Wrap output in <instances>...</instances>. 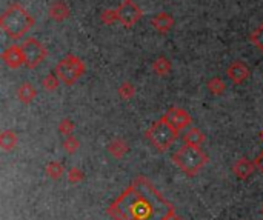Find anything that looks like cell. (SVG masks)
<instances>
[{
    "mask_svg": "<svg viewBox=\"0 0 263 220\" xmlns=\"http://www.w3.org/2000/svg\"><path fill=\"white\" fill-rule=\"evenodd\" d=\"M113 220H179L172 204L146 177H137L108 208Z\"/></svg>",
    "mask_w": 263,
    "mask_h": 220,
    "instance_id": "cell-1",
    "label": "cell"
},
{
    "mask_svg": "<svg viewBox=\"0 0 263 220\" xmlns=\"http://www.w3.org/2000/svg\"><path fill=\"white\" fill-rule=\"evenodd\" d=\"M34 26V17L20 5L11 3L0 17V28L11 39H20Z\"/></svg>",
    "mask_w": 263,
    "mask_h": 220,
    "instance_id": "cell-2",
    "label": "cell"
},
{
    "mask_svg": "<svg viewBox=\"0 0 263 220\" xmlns=\"http://www.w3.org/2000/svg\"><path fill=\"white\" fill-rule=\"evenodd\" d=\"M172 162L186 174L196 176L208 162V156L199 148L192 145H183L172 154Z\"/></svg>",
    "mask_w": 263,
    "mask_h": 220,
    "instance_id": "cell-3",
    "label": "cell"
},
{
    "mask_svg": "<svg viewBox=\"0 0 263 220\" xmlns=\"http://www.w3.org/2000/svg\"><path fill=\"white\" fill-rule=\"evenodd\" d=\"M179 131L165 119L157 120L145 131V137L155 146L160 153H165L171 148V145L177 140Z\"/></svg>",
    "mask_w": 263,
    "mask_h": 220,
    "instance_id": "cell-4",
    "label": "cell"
},
{
    "mask_svg": "<svg viewBox=\"0 0 263 220\" xmlns=\"http://www.w3.org/2000/svg\"><path fill=\"white\" fill-rule=\"evenodd\" d=\"M85 69H86L85 63L80 57L74 56V54H66V56L62 57L59 63L56 65L54 72L62 83L71 86L85 74Z\"/></svg>",
    "mask_w": 263,
    "mask_h": 220,
    "instance_id": "cell-5",
    "label": "cell"
},
{
    "mask_svg": "<svg viewBox=\"0 0 263 220\" xmlns=\"http://www.w3.org/2000/svg\"><path fill=\"white\" fill-rule=\"evenodd\" d=\"M23 56H25V66L29 69L37 68L46 57V48L34 37L26 39L22 43Z\"/></svg>",
    "mask_w": 263,
    "mask_h": 220,
    "instance_id": "cell-6",
    "label": "cell"
},
{
    "mask_svg": "<svg viewBox=\"0 0 263 220\" xmlns=\"http://www.w3.org/2000/svg\"><path fill=\"white\" fill-rule=\"evenodd\" d=\"M116 11H117V22L124 25L125 28L134 26L143 17V11L132 0H122Z\"/></svg>",
    "mask_w": 263,
    "mask_h": 220,
    "instance_id": "cell-7",
    "label": "cell"
},
{
    "mask_svg": "<svg viewBox=\"0 0 263 220\" xmlns=\"http://www.w3.org/2000/svg\"><path fill=\"white\" fill-rule=\"evenodd\" d=\"M162 119H165L169 125H172L177 131L185 130L186 126H189L192 123V117L188 114V111H185L183 108H179V106L169 108L168 111L163 114Z\"/></svg>",
    "mask_w": 263,
    "mask_h": 220,
    "instance_id": "cell-8",
    "label": "cell"
},
{
    "mask_svg": "<svg viewBox=\"0 0 263 220\" xmlns=\"http://www.w3.org/2000/svg\"><path fill=\"white\" fill-rule=\"evenodd\" d=\"M2 60L9 69H19L22 65H25V56H23V49L22 45H12L8 46L2 52Z\"/></svg>",
    "mask_w": 263,
    "mask_h": 220,
    "instance_id": "cell-9",
    "label": "cell"
},
{
    "mask_svg": "<svg viewBox=\"0 0 263 220\" xmlns=\"http://www.w3.org/2000/svg\"><path fill=\"white\" fill-rule=\"evenodd\" d=\"M251 74V71L250 68L245 65L242 60H234L230 66L226 68V76L228 79H230L233 83L236 85H240L243 83L245 80H247Z\"/></svg>",
    "mask_w": 263,
    "mask_h": 220,
    "instance_id": "cell-10",
    "label": "cell"
},
{
    "mask_svg": "<svg viewBox=\"0 0 263 220\" xmlns=\"http://www.w3.org/2000/svg\"><path fill=\"white\" fill-rule=\"evenodd\" d=\"M48 14L54 22H63L69 17V14H71V9H69L65 0H54V2L49 5Z\"/></svg>",
    "mask_w": 263,
    "mask_h": 220,
    "instance_id": "cell-11",
    "label": "cell"
},
{
    "mask_svg": "<svg viewBox=\"0 0 263 220\" xmlns=\"http://www.w3.org/2000/svg\"><path fill=\"white\" fill-rule=\"evenodd\" d=\"M256 170H257V168H256L254 162H251V160H248V159H245V157L239 159V160L233 165V173H234L240 180L250 179V177L254 174Z\"/></svg>",
    "mask_w": 263,
    "mask_h": 220,
    "instance_id": "cell-12",
    "label": "cell"
},
{
    "mask_svg": "<svg viewBox=\"0 0 263 220\" xmlns=\"http://www.w3.org/2000/svg\"><path fill=\"white\" fill-rule=\"evenodd\" d=\"M151 25L157 32L166 34L174 26V17L169 15L168 12H159L151 19Z\"/></svg>",
    "mask_w": 263,
    "mask_h": 220,
    "instance_id": "cell-13",
    "label": "cell"
},
{
    "mask_svg": "<svg viewBox=\"0 0 263 220\" xmlns=\"http://www.w3.org/2000/svg\"><path fill=\"white\" fill-rule=\"evenodd\" d=\"M36 96H37V89L29 82H25L17 88V99H19L23 105H29L34 99H36Z\"/></svg>",
    "mask_w": 263,
    "mask_h": 220,
    "instance_id": "cell-14",
    "label": "cell"
},
{
    "mask_svg": "<svg viewBox=\"0 0 263 220\" xmlns=\"http://www.w3.org/2000/svg\"><path fill=\"white\" fill-rule=\"evenodd\" d=\"M185 145H192V146H200L205 142V134L199 130V128H191L185 133L182 137Z\"/></svg>",
    "mask_w": 263,
    "mask_h": 220,
    "instance_id": "cell-15",
    "label": "cell"
},
{
    "mask_svg": "<svg viewBox=\"0 0 263 220\" xmlns=\"http://www.w3.org/2000/svg\"><path fill=\"white\" fill-rule=\"evenodd\" d=\"M108 153L111 156H114L116 159L124 157L128 153V143L125 140H122V139H116L108 145Z\"/></svg>",
    "mask_w": 263,
    "mask_h": 220,
    "instance_id": "cell-16",
    "label": "cell"
},
{
    "mask_svg": "<svg viewBox=\"0 0 263 220\" xmlns=\"http://www.w3.org/2000/svg\"><path fill=\"white\" fill-rule=\"evenodd\" d=\"M15 145H17V134L12 130H5L0 134V146L3 148V151L14 150Z\"/></svg>",
    "mask_w": 263,
    "mask_h": 220,
    "instance_id": "cell-17",
    "label": "cell"
},
{
    "mask_svg": "<svg viewBox=\"0 0 263 220\" xmlns=\"http://www.w3.org/2000/svg\"><path fill=\"white\" fill-rule=\"evenodd\" d=\"M151 68L157 76H166L168 72L171 71V62L166 57H159V59H155L152 62Z\"/></svg>",
    "mask_w": 263,
    "mask_h": 220,
    "instance_id": "cell-18",
    "label": "cell"
},
{
    "mask_svg": "<svg viewBox=\"0 0 263 220\" xmlns=\"http://www.w3.org/2000/svg\"><path fill=\"white\" fill-rule=\"evenodd\" d=\"M206 88H208V91L211 94L222 96L225 93V89H226V85H225V82L220 77H213V79H209L206 82Z\"/></svg>",
    "mask_w": 263,
    "mask_h": 220,
    "instance_id": "cell-19",
    "label": "cell"
},
{
    "mask_svg": "<svg viewBox=\"0 0 263 220\" xmlns=\"http://www.w3.org/2000/svg\"><path fill=\"white\" fill-rule=\"evenodd\" d=\"M45 171H46V176H48L49 179L57 180V179H60L62 174L65 173V168H63V165L59 163V162H49V163L46 165Z\"/></svg>",
    "mask_w": 263,
    "mask_h": 220,
    "instance_id": "cell-20",
    "label": "cell"
},
{
    "mask_svg": "<svg viewBox=\"0 0 263 220\" xmlns=\"http://www.w3.org/2000/svg\"><path fill=\"white\" fill-rule=\"evenodd\" d=\"M59 83H60V79L57 77V74L54 72V74H48L42 79V86L45 91H48V93H52V91H56L59 88Z\"/></svg>",
    "mask_w": 263,
    "mask_h": 220,
    "instance_id": "cell-21",
    "label": "cell"
},
{
    "mask_svg": "<svg viewBox=\"0 0 263 220\" xmlns=\"http://www.w3.org/2000/svg\"><path fill=\"white\" fill-rule=\"evenodd\" d=\"M117 94L120 99H124V100H130L134 94H135V86L131 83V82H124L119 89H117Z\"/></svg>",
    "mask_w": 263,
    "mask_h": 220,
    "instance_id": "cell-22",
    "label": "cell"
},
{
    "mask_svg": "<svg viewBox=\"0 0 263 220\" xmlns=\"http://www.w3.org/2000/svg\"><path fill=\"white\" fill-rule=\"evenodd\" d=\"M250 40H251V43H253L259 51L263 52V23L259 25V26L251 32Z\"/></svg>",
    "mask_w": 263,
    "mask_h": 220,
    "instance_id": "cell-23",
    "label": "cell"
},
{
    "mask_svg": "<svg viewBox=\"0 0 263 220\" xmlns=\"http://www.w3.org/2000/svg\"><path fill=\"white\" fill-rule=\"evenodd\" d=\"M74 128H76V125H74V122L71 120V119H62L60 120V123H59V133L62 134V136H73V131H74Z\"/></svg>",
    "mask_w": 263,
    "mask_h": 220,
    "instance_id": "cell-24",
    "label": "cell"
},
{
    "mask_svg": "<svg viewBox=\"0 0 263 220\" xmlns=\"http://www.w3.org/2000/svg\"><path fill=\"white\" fill-rule=\"evenodd\" d=\"M79 146H80V143H79V140L74 136H68L65 139V142H63V150L68 154H74L79 150Z\"/></svg>",
    "mask_w": 263,
    "mask_h": 220,
    "instance_id": "cell-25",
    "label": "cell"
},
{
    "mask_svg": "<svg viewBox=\"0 0 263 220\" xmlns=\"http://www.w3.org/2000/svg\"><path fill=\"white\" fill-rule=\"evenodd\" d=\"M100 20L105 23V25H113L117 22V11L116 9H105L102 14H100Z\"/></svg>",
    "mask_w": 263,
    "mask_h": 220,
    "instance_id": "cell-26",
    "label": "cell"
},
{
    "mask_svg": "<svg viewBox=\"0 0 263 220\" xmlns=\"http://www.w3.org/2000/svg\"><path fill=\"white\" fill-rule=\"evenodd\" d=\"M83 173L79 170V168H71L68 171V180H69V183H79V182H82L83 180Z\"/></svg>",
    "mask_w": 263,
    "mask_h": 220,
    "instance_id": "cell-27",
    "label": "cell"
},
{
    "mask_svg": "<svg viewBox=\"0 0 263 220\" xmlns=\"http://www.w3.org/2000/svg\"><path fill=\"white\" fill-rule=\"evenodd\" d=\"M254 165H256V168H257L260 173H263V151L254 159Z\"/></svg>",
    "mask_w": 263,
    "mask_h": 220,
    "instance_id": "cell-28",
    "label": "cell"
},
{
    "mask_svg": "<svg viewBox=\"0 0 263 220\" xmlns=\"http://www.w3.org/2000/svg\"><path fill=\"white\" fill-rule=\"evenodd\" d=\"M260 137H262V140H263V131H262V134H260Z\"/></svg>",
    "mask_w": 263,
    "mask_h": 220,
    "instance_id": "cell-29",
    "label": "cell"
},
{
    "mask_svg": "<svg viewBox=\"0 0 263 220\" xmlns=\"http://www.w3.org/2000/svg\"><path fill=\"white\" fill-rule=\"evenodd\" d=\"M262 213H263V207H262Z\"/></svg>",
    "mask_w": 263,
    "mask_h": 220,
    "instance_id": "cell-30",
    "label": "cell"
}]
</instances>
